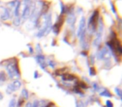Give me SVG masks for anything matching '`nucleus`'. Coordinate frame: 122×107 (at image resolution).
Returning a JSON list of instances; mask_svg holds the SVG:
<instances>
[{"label":"nucleus","instance_id":"9d476101","mask_svg":"<svg viewBox=\"0 0 122 107\" xmlns=\"http://www.w3.org/2000/svg\"><path fill=\"white\" fill-rule=\"evenodd\" d=\"M75 20H76V18H75L74 13H70V14H69L68 18H67V19H66L67 23H68L69 24H70V25H73V24H75Z\"/></svg>","mask_w":122,"mask_h":107},{"label":"nucleus","instance_id":"c85d7f7f","mask_svg":"<svg viewBox=\"0 0 122 107\" xmlns=\"http://www.w3.org/2000/svg\"><path fill=\"white\" fill-rule=\"evenodd\" d=\"M3 98H4V97H3V95H1V93H0V100H2Z\"/></svg>","mask_w":122,"mask_h":107},{"label":"nucleus","instance_id":"a878e982","mask_svg":"<svg viewBox=\"0 0 122 107\" xmlns=\"http://www.w3.org/2000/svg\"><path fill=\"white\" fill-rule=\"evenodd\" d=\"M110 5H111V9H112V11H113V13L114 14H115V13H116V10H115V6H114L113 3H110Z\"/></svg>","mask_w":122,"mask_h":107},{"label":"nucleus","instance_id":"4be33fe9","mask_svg":"<svg viewBox=\"0 0 122 107\" xmlns=\"http://www.w3.org/2000/svg\"><path fill=\"white\" fill-rule=\"evenodd\" d=\"M115 91L116 92V94L119 95L120 97H121V95H122V93H121V90H120L119 88H115Z\"/></svg>","mask_w":122,"mask_h":107},{"label":"nucleus","instance_id":"f8f14e48","mask_svg":"<svg viewBox=\"0 0 122 107\" xmlns=\"http://www.w3.org/2000/svg\"><path fill=\"white\" fill-rule=\"evenodd\" d=\"M20 5H21V2H17L16 3V6H15V11H14V15L16 17H19V10H20Z\"/></svg>","mask_w":122,"mask_h":107},{"label":"nucleus","instance_id":"393cba45","mask_svg":"<svg viewBox=\"0 0 122 107\" xmlns=\"http://www.w3.org/2000/svg\"><path fill=\"white\" fill-rule=\"evenodd\" d=\"M106 106L107 107H113V104H112L111 101H110V100H106Z\"/></svg>","mask_w":122,"mask_h":107},{"label":"nucleus","instance_id":"f3484780","mask_svg":"<svg viewBox=\"0 0 122 107\" xmlns=\"http://www.w3.org/2000/svg\"><path fill=\"white\" fill-rule=\"evenodd\" d=\"M89 72H90V75H91V76H94V75H96V71H95V70L93 68V67H90Z\"/></svg>","mask_w":122,"mask_h":107},{"label":"nucleus","instance_id":"2eb2a0df","mask_svg":"<svg viewBox=\"0 0 122 107\" xmlns=\"http://www.w3.org/2000/svg\"><path fill=\"white\" fill-rule=\"evenodd\" d=\"M100 95H101V96H106V97H111L112 96V95L110 94V92H109L107 90H105L103 92H101V93H100Z\"/></svg>","mask_w":122,"mask_h":107},{"label":"nucleus","instance_id":"c756f323","mask_svg":"<svg viewBox=\"0 0 122 107\" xmlns=\"http://www.w3.org/2000/svg\"><path fill=\"white\" fill-rule=\"evenodd\" d=\"M45 107H50V105H46Z\"/></svg>","mask_w":122,"mask_h":107},{"label":"nucleus","instance_id":"7ed1b4c3","mask_svg":"<svg viewBox=\"0 0 122 107\" xmlns=\"http://www.w3.org/2000/svg\"><path fill=\"white\" fill-rule=\"evenodd\" d=\"M21 86V83L19 80H14L13 83H11L10 85H8L7 90H6V92L8 94H11L13 92H14L15 90H19Z\"/></svg>","mask_w":122,"mask_h":107},{"label":"nucleus","instance_id":"a211bd4d","mask_svg":"<svg viewBox=\"0 0 122 107\" xmlns=\"http://www.w3.org/2000/svg\"><path fill=\"white\" fill-rule=\"evenodd\" d=\"M9 107H16V100L14 99H12L9 104Z\"/></svg>","mask_w":122,"mask_h":107},{"label":"nucleus","instance_id":"ddd939ff","mask_svg":"<svg viewBox=\"0 0 122 107\" xmlns=\"http://www.w3.org/2000/svg\"><path fill=\"white\" fill-rule=\"evenodd\" d=\"M22 98L25 99V100H27V99L29 98V92H28V90H26V89H23V90H22Z\"/></svg>","mask_w":122,"mask_h":107},{"label":"nucleus","instance_id":"412c9836","mask_svg":"<svg viewBox=\"0 0 122 107\" xmlns=\"http://www.w3.org/2000/svg\"><path fill=\"white\" fill-rule=\"evenodd\" d=\"M24 99L22 98V97H20L19 100V102H18V107H21L22 106V105L24 104Z\"/></svg>","mask_w":122,"mask_h":107},{"label":"nucleus","instance_id":"f257e3e1","mask_svg":"<svg viewBox=\"0 0 122 107\" xmlns=\"http://www.w3.org/2000/svg\"><path fill=\"white\" fill-rule=\"evenodd\" d=\"M6 70H7L8 75H9V78L14 79V78H19L20 76V72L19 70V66H18V62L17 60L16 61H10L7 65H6Z\"/></svg>","mask_w":122,"mask_h":107},{"label":"nucleus","instance_id":"1a4fd4ad","mask_svg":"<svg viewBox=\"0 0 122 107\" xmlns=\"http://www.w3.org/2000/svg\"><path fill=\"white\" fill-rule=\"evenodd\" d=\"M36 59H37V62L40 65L42 69H45L46 64H45V61H44V57L43 56V55H38V56L36 57Z\"/></svg>","mask_w":122,"mask_h":107},{"label":"nucleus","instance_id":"5701e85b","mask_svg":"<svg viewBox=\"0 0 122 107\" xmlns=\"http://www.w3.org/2000/svg\"><path fill=\"white\" fill-rule=\"evenodd\" d=\"M76 106L77 107H85V105L82 101H78L76 103Z\"/></svg>","mask_w":122,"mask_h":107},{"label":"nucleus","instance_id":"4468645a","mask_svg":"<svg viewBox=\"0 0 122 107\" xmlns=\"http://www.w3.org/2000/svg\"><path fill=\"white\" fill-rule=\"evenodd\" d=\"M76 86L80 89H87V85L83 81H80L76 84Z\"/></svg>","mask_w":122,"mask_h":107},{"label":"nucleus","instance_id":"6e6552de","mask_svg":"<svg viewBox=\"0 0 122 107\" xmlns=\"http://www.w3.org/2000/svg\"><path fill=\"white\" fill-rule=\"evenodd\" d=\"M108 55H109V53H108V50H107L106 47H104L103 49H102L99 52L98 58L99 59H105V56H107ZM108 56H109V55H108Z\"/></svg>","mask_w":122,"mask_h":107},{"label":"nucleus","instance_id":"9b49d317","mask_svg":"<svg viewBox=\"0 0 122 107\" xmlns=\"http://www.w3.org/2000/svg\"><path fill=\"white\" fill-rule=\"evenodd\" d=\"M10 13H9V11L7 9H4V13L3 14V15L1 16V19H3V20H7L8 19H9L10 18Z\"/></svg>","mask_w":122,"mask_h":107},{"label":"nucleus","instance_id":"20e7f679","mask_svg":"<svg viewBox=\"0 0 122 107\" xmlns=\"http://www.w3.org/2000/svg\"><path fill=\"white\" fill-rule=\"evenodd\" d=\"M63 24H64V18H63V16H60V17L58 19V21L56 22V24H54V26L53 27V30H54V34H55L56 35L59 33L60 28L62 27Z\"/></svg>","mask_w":122,"mask_h":107},{"label":"nucleus","instance_id":"39448f33","mask_svg":"<svg viewBox=\"0 0 122 107\" xmlns=\"http://www.w3.org/2000/svg\"><path fill=\"white\" fill-rule=\"evenodd\" d=\"M84 30H85V17H82L81 19H80V25H79V29L77 31V36L80 37Z\"/></svg>","mask_w":122,"mask_h":107},{"label":"nucleus","instance_id":"bb28decb","mask_svg":"<svg viewBox=\"0 0 122 107\" xmlns=\"http://www.w3.org/2000/svg\"><path fill=\"white\" fill-rule=\"evenodd\" d=\"M94 87H95V90H99V89H100V88H99V86H98V85H97V84L96 83H94Z\"/></svg>","mask_w":122,"mask_h":107},{"label":"nucleus","instance_id":"6ab92c4d","mask_svg":"<svg viewBox=\"0 0 122 107\" xmlns=\"http://www.w3.org/2000/svg\"><path fill=\"white\" fill-rule=\"evenodd\" d=\"M6 80V75L4 72H1L0 73V81H5Z\"/></svg>","mask_w":122,"mask_h":107},{"label":"nucleus","instance_id":"dca6fc26","mask_svg":"<svg viewBox=\"0 0 122 107\" xmlns=\"http://www.w3.org/2000/svg\"><path fill=\"white\" fill-rule=\"evenodd\" d=\"M65 71V69H59V70H56L55 72H54V74H55V75H64V72Z\"/></svg>","mask_w":122,"mask_h":107},{"label":"nucleus","instance_id":"0eeeda50","mask_svg":"<svg viewBox=\"0 0 122 107\" xmlns=\"http://www.w3.org/2000/svg\"><path fill=\"white\" fill-rule=\"evenodd\" d=\"M76 79V77L74 75H71V74H64L63 76H62V80H65V81H73Z\"/></svg>","mask_w":122,"mask_h":107},{"label":"nucleus","instance_id":"b1692460","mask_svg":"<svg viewBox=\"0 0 122 107\" xmlns=\"http://www.w3.org/2000/svg\"><path fill=\"white\" fill-rule=\"evenodd\" d=\"M14 25L19 26V24H20V19H19V18H18L17 19H15V20H14Z\"/></svg>","mask_w":122,"mask_h":107},{"label":"nucleus","instance_id":"f03ea898","mask_svg":"<svg viewBox=\"0 0 122 107\" xmlns=\"http://www.w3.org/2000/svg\"><path fill=\"white\" fill-rule=\"evenodd\" d=\"M99 19V11L95 10L91 14L90 18L89 19V30L90 29L91 32H95L96 30L97 22Z\"/></svg>","mask_w":122,"mask_h":107},{"label":"nucleus","instance_id":"aec40b11","mask_svg":"<svg viewBox=\"0 0 122 107\" xmlns=\"http://www.w3.org/2000/svg\"><path fill=\"white\" fill-rule=\"evenodd\" d=\"M60 6H61V12H60V14H61V15H63V14H65V4H64L62 2H60Z\"/></svg>","mask_w":122,"mask_h":107},{"label":"nucleus","instance_id":"cd10ccee","mask_svg":"<svg viewBox=\"0 0 122 107\" xmlns=\"http://www.w3.org/2000/svg\"><path fill=\"white\" fill-rule=\"evenodd\" d=\"M34 75H34V78H36V77H37L38 76V72L37 71H36V72H34Z\"/></svg>","mask_w":122,"mask_h":107},{"label":"nucleus","instance_id":"423d86ee","mask_svg":"<svg viewBox=\"0 0 122 107\" xmlns=\"http://www.w3.org/2000/svg\"><path fill=\"white\" fill-rule=\"evenodd\" d=\"M30 14H31V7L29 4V5L25 6L24 11H23V14H22L23 19H28L30 16Z\"/></svg>","mask_w":122,"mask_h":107}]
</instances>
